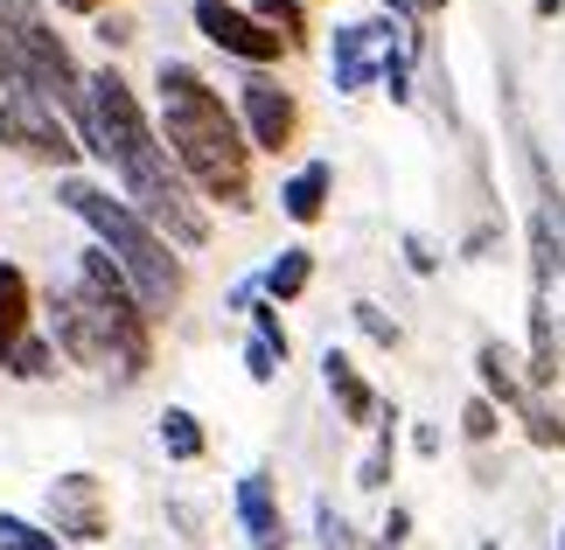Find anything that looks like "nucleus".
I'll list each match as a JSON object with an SVG mask.
<instances>
[{"label":"nucleus","mask_w":565,"mask_h":550,"mask_svg":"<svg viewBox=\"0 0 565 550\" xmlns=\"http://www.w3.org/2000/svg\"><path fill=\"white\" fill-rule=\"evenodd\" d=\"M237 126H245L252 153H287L300 140V98L279 77L252 71L245 84H237Z\"/></svg>","instance_id":"nucleus-5"},{"label":"nucleus","mask_w":565,"mask_h":550,"mask_svg":"<svg viewBox=\"0 0 565 550\" xmlns=\"http://www.w3.org/2000/svg\"><path fill=\"white\" fill-rule=\"evenodd\" d=\"M195 29H203L224 56H237L245 71H273V63L287 56V42L266 35L252 21V8H237V0H195Z\"/></svg>","instance_id":"nucleus-7"},{"label":"nucleus","mask_w":565,"mask_h":550,"mask_svg":"<svg viewBox=\"0 0 565 550\" xmlns=\"http://www.w3.org/2000/svg\"><path fill=\"white\" fill-rule=\"evenodd\" d=\"M405 543H412V509H391L377 530V550H405Z\"/></svg>","instance_id":"nucleus-28"},{"label":"nucleus","mask_w":565,"mask_h":550,"mask_svg":"<svg viewBox=\"0 0 565 550\" xmlns=\"http://www.w3.org/2000/svg\"><path fill=\"white\" fill-rule=\"evenodd\" d=\"M495 245H503V230H495V224H482V230H468V245H461V258H489Z\"/></svg>","instance_id":"nucleus-30"},{"label":"nucleus","mask_w":565,"mask_h":550,"mask_svg":"<svg viewBox=\"0 0 565 550\" xmlns=\"http://www.w3.org/2000/svg\"><path fill=\"white\" fill-rule=\"evenodd\" d=\"M237 522H245L252 550H287V543H294V530H287V516H279V495H273V474H266V467L237 474Z\"/></svg>","instance_id":"nucleus-10"},{"label":"nucleus","mask_w":565,"mask_h":550,"mask_svg":"<svg viewBox=\"0 0 565 550\" xmlns=\"http://www.w3.org/2000/svg\"><path fill=\"white\" fill-rule=\"evenodd\" d=\"M154 91H161V147L175 161V174L195 182L210 203L252 209V140L231 105L210 91V77L195 63L168 56L154 71Z\"/></svg>","instance_id":"nucleus-2"},{"label":"nucleus","mask_w":565,"mask_h":550,"mask_svg":"<svg viewBox=\"0 0 565 550\" xmlns=\"http://www.w3.org/2000/svg\"><path fill=\"white\" fill-rule=\"evenodd\" d=\"M558 550H565V530H558Z\"/></svg>","instance_id":"nucleus-38"},{"label":"nucleus","mask_w":565,"mask_h":550,"mask_svg":"<svg viewBox=\"0 0 565 550\" xmlns=\"http://www.w3.org/2000/svg\"><path fill=\"white\" fill-rule=\"evenodd\" d=\"M516 418H524V432H531V446H545V453H558L565 446V411H552L545 398H531L524 411H516Z\"/></svg>","instance_id":"nucleus-21"},{"label":"nucleus","mask_w":565,"mask_h":550,"mask_svg":"<svg viewBox=\"0 0 565 550\" xmlns=\"http://www.w3.org/2000/svg\"><path fill=\"white\" fill-rule=\"evenodd\" d=\"M245 369H252V384H273L279 377V356H273L266 342H245Z\"/></svg>","instance_id":"nucleus-29"},{"label":"nucleus","mask_w":565,"mask_h":550,"mask_svg":"<svg viewBox=\"0 0 565 550\" xmlns=\"http://www.w3.org/2000/svg\"><path fill=\"white\" fill-rule=\"evenodd\" d=\"M252 21L266 35H279L287 50H308V8L300 0H252Z\"/></svg>","instance_id":"nucleus-18"},{"label":"nucleus","mask_w":565,"mask_h":550,"mask_svg":"<svg viewBox=\"0 0 565 550\" xmlns=\"http://www.w3.org/2000/svg\"><path fill=\"white\" fill-rule=\"evenodd\" d=\"M329 195H335V168L329 161H308L287 188H279V209H287L294 224H321V216H329Z\"/></svg>","instance_id":"nucleus-14"},{"label":"nucleus","mask_w":565,"mask_h":550,"mask_svg":"<svg viewBox=\"0 0 565 550\" xmlns=\"http://www.w3.org/2000/svg\"><path fill=\"white\" fill-rule=\"evenodd\" d=\"M447 0H412V21H426V14H440Z\"/></svg>","instance_id":"nucleus-34"},{"label":"nucleus","mask_w":565,"mask_h":550,"mask_svg":"<svg viewBox=\"0 0 565 550\" xmlns=\"http://www.w3.org/2000/svg\"><path fill=\"white\" fill-rule=\"evenodd\" d=\"M308 279H315V251H279L273 258V266H266V279H258V293H266L273 306H287V300H300V293H308Z\"/></svg>","instance_id":"nucleus-16"},{"label":"nucleus","mask_w":565,"mask_h":550,"mask_svg":"<svg viewBox=\"0 0 565 550\" xmlns=\"http://www.w3.org/2000/svg\"><path fill=\"white\" fill-rule=\"evenodd\" d=\"M398 42V21H363V29H335V91H371V77H377V56Z\"/></svg>","instance_id":"nucleus-9"},{"label":"nucleus","mask_w":565,"mask_h":550,"mask_svg":"<svg viewBox=\"0 0 565 550\" xmlns=\"http://www.w3.org/2000/svg\"><path fill=\"white\" fill-rule=\"evenodd\" d=\"M384 8H391V21H412V0H384Z\"/></svg>","instance_id":"nucleus-35"},{"label":"nucleus","mask_w":565,"mask_h":550,"mask_svg":"<svg viewBox=\"0 0 565 550\" xmlns=\"http://www.w3.org/2000/svg\"><path fill=\"white\" fill-rule=\"evenodd\" d=\"M203 446H210V439H203V418H195L189 405H168L161 411V453L175 460V467H189V460H203Z\"/></svg>","instance_id":"nucleus-17"},{"label":"nucleus","mask_w":565,"mask_h":550,"mask_svg":"<svg viewBox=\"0 0 565 550\" xmlns=\"http://www.w3.org/2000/svg\"><path fill=\"white\" fill-rule=\"evenodd\" d=\"M245 314H252V342H266V348H273V356H279V363H287V348H294V342H287V321H279V306H273L266 293H258V300L245 306Z\"/></svg>","instance_id":"nucleus-22"},{"label":"nucleus","mask_w":565,"mask_h":550,"mask_svg":"<svg viewBox=\"0 0 565 550\" xmlns=\"http://www.w3.org/2000/svg\"><path fill=\"white\" fill-rule=\"evenodd\" d=\"M391 460H398V432H391V411H384V425H377V439H371V453H363V467H356V488H363V495L391 488Z\"/></svg>","instance_id":"nucleus-19"},{"label":"nucleus","mask_w":565,"mask_h":550,"mask_svg":"<svg viewBox=\"0 0 565 550\" xmlns=\"http://www.w3.org/2000/svg\"><path fill=\"white\" fill-rule=\"evenodd\" d=\"M565 279V237L545 209L531 216V293H552V285Z\"/></svg>","instance_id":"nucleus-15"},{"label":"nucleus","mask_w":565,"mask_h":550,"mask_svg":"<svg viewBox=\"0 0 565 550\" xmlns=\"http://www.w3.org/2000/svg\"><path fill=\"white\" fill-rule=\"evenodd\" d=\"M0 147L21 153V161L56 168V174H71V161L84 153L77 133L63 126V112H56V105H42L35 91H8V98H0Z\"/></svg>","instance_id":"nucleus-4"},{"label":"nucleus","mask_w":565,"mask_h":550,"mask_svg":"<svg viewBox=\"0 0 565 550\" xmlns=\"http://www.w3.org/2000/svg\"><path fill=\"white\" fill-rule=\"evenodd\" d=\"M29 306H35V285H29V272L0 258V369L14 363L21 335H29Z\"/></svg>","instance_id":"nucleus-13"},{"label":"nucleus","mask_w":565,"mask_h":550,"mask_svg":"<svg viewBox=\"0 0 565 550\" xmlns=\"http://www.w3.org/2000/svg\"><path fill=\"white\" fill-rule=\"evenodd\" d=\"M350 321H356V327H363V335H371L377 348H398V342H405V327L391 321L377 300H356V306H350Z\"/></svg>","instance_id":"nucleus-23"},{"label":"nucleus","mask_w":565,"mask_h":550,"mask_svg":"<svg viewBox=\"0 0 565 550\" xmlns=\"http://www.w3.org/2000/svg\"><path fill=\"white\" fill-rule=\"evenodd\" d=\"M405 272L412 279H433V272H440V245H433L426 230H405Z\"/></svg>","instance_id":"nucleus-27"},{"label":"nucleus","mask_w":565,"mask_h":550,"mask_svg":"<svg viewBox=\"0 0 565 550\" xmlns=\"http://www.w3.org/2000/svg\"><path fill=\"white\" fill-rule=\"evenodd\" d=\"M412 453L433 460V453H440V432H433V425H412Z\"/></svg>","instance_id":"nucleus-32"},{"label":"nucleus","mask_w":565,"mask_h":550,"mask_svg":"<svg viewBox=\"0 0 565 550\" xmlns=\"http://www.w3.org/2000/svg\"><path fill=\"white\" fill-rule=\"evenodd\" d=\"M84 105H92V119H84V153H98V161L126 182L134 216L154 237H168V245L203 251L210 245V216L195 209V195L175 174V161H168L161 133L147 126L140 91L119 71H92V77H84Z\"/></svg>","instance_id":"nucleus-1"},{"label":"nucleus","mask_w":565,"mask_h":550,"mask_svg":"<svg viewBox=\"0 0 565 550\" xmlns=\"http://www.w3.org/2000/svg\"><path fill=\"white\" fill-rule=\"evenodd\" d=\"M8 377H29V384H42V377H56V342L50 335H21V348H14V363H8Z\"/></svg>","instance_id":"nucleus-20"},{"label":"nucleus","mask_w":565,"mask_h":550,"mask_svg":"<svg viewBox=\"0 0 565 550\" xmlns=\"http://www.w3.org/2000/svg\"><path fill=\"white\" fill-rule=\"evenodd\" d=\"M321 384H329V398H335V411L350 418V425H377V418H384L377 390L363 384V369L342 356V348H329V356H321Z\"/></svg>","instance_id":"nucleus-11"},{"label":"nucleus","mask_w":565,"mask_h":550,"mask_svg":"<svg viewBox=\"0 0 565 550\" xmlns=\"http://www.w3.org/2000/svg\"><path fill=\"white\" fill-rule=\"evenodd\" d=\"M495 432H503V411H495L489 398H468L461 405V439H468V446H489Z\"/></svg>","instance_id":"nucleus-24"},{"label":"nucleus","mask_w":565,"mask_h":550,"mask_svg":"<svg viewBox=\"0 0 565 550\" xmlns=\"http://www.w3.org/2000/svg\"><path fill=\"white\" fill-rule=\"evenodd\" d=\"M0 550H63L50 530H35V522H21V516H0Z\"/></svg>","instance_id":"nucleus-26"},{"label":"nucleus","mask_w":565,"mask_h":550,"mask_svg":"<svg viewBox=\"0 0 565 550\" xmlns=\"http://www.w3.org/2000/svg\"><path fill=\"white\" fill-rule=\"evenodd\" d=\"M315 537H321V550H356V530L342 522L335 502H315Z\"/></svg>","instance_id":"nucleus-25"},{"label":"nucleus","mask_w":565,"mask_h":550,"mask_svg":"<svg viewBox=\"0 0 565 550\" xmlns=\"http://www.w3.org/2000/svg\"><path fill=\"white\" fill-rule=\"evenodd\" d=\"M56 8H63V14H105L113 0H56Z\"/></svg>","instance_id":"nucleus-33"},{"label":"nucleus","mask_w":565,"mask_h":550,"mask_svg":"<svg viewBox=\"0 0 565 550\" xmlns=\"http://www.w3.org/2000/svg\"><path fill=\"white\" fill-rule=\"evenodd\" d=\"M475 369H482V398H489V405H510V411L531 405L524 356H516L510 342H482V348H475Z\"/></svg>","instance_id":"nucleus-12"},{"label":"nucleus","mask_w":565,"mask_h":550,"mask_svg":"<svg viewBox=\"0 0 565 550\" xmlns=\"http://www.w3.org/2000/svg\"><path fill=\"white\" fill-rule=\"evenodd\" d=\"M50 327H56V356H71L77 369H113V335H105V314L77 285L50 293Z\"/></svg>","instance_id":"nucleus-8"},{"label":"nucleus","mask_w":565,"mask_h":550,"mask_svg":"<svg viewBox=\"0 0 565 550\" xmlns=\"http://www.w3.org/2000/svg\"><path fill=\"white\" fill-rule=\"evenodd\" d=\"M565 8V0H537V14H558Z\"/></svg>","instance_id":"nucleus-36"},{"label":"nucleus","mask_w":565,"mask_h":550,"mask_svg":"<svg viewBox=\"0 0 565 550\" xmlns=\"http://www.w3.org/2000/svg\"><path fill=\"white\" fill-rule=\"evenodd\" d=\"M56 195H63V209H77L84 224L98 230V245L113 251V266L126 272V285H134L140 314H147V321H168V314H175V306H182V293H189V272H182L175 245L147 230L140 216H134V203H119L113 188L84 182V174H63V182H56Z\"/></svg>","instance_id":"nucleus-3"},{"label":"nucleus","mask_w":565,"mask_h":550,"mask_svg":"<svg viewBox=\"0 0 565 550\" xmlns=\"http://www.w3.org/2000/svg\"><path fill=\"white\" fill-rule=\"evenodd\" d=\"M98 35H105V50H119V42H134V21H126V14H113Z\"/></svg>","instance_id":"nucleus-31"},{"label":"nucleus","mask_w":565,"mask_h":550,"mask_svg":"<svg viewBox=\"0 0 565 550\" xmlns=\"http://www.w3.org/2000/svg\"><path fill=\"white\" fill-rule=\"evenodd\" d=\"M482 550H503V543H495V537H482Z\"/></svg>","instance_id":"nucleus-37"},{"label":"nucleus","mask_w":565,"mask_h":550,"mask_svg":"<svg viewBox=\"0 0 565 550\" xmlns=\"http://www.w3.org/2000/svg\"><path fill=\"white\" fill-rule=\"evenodd\" d=\"M42 516H50V530L71 537V543H105L113 537V509H105V481L98 474H56L50 495H42Z\"/></svg>","instance_id":"nucleus-6"}]
</instances>
